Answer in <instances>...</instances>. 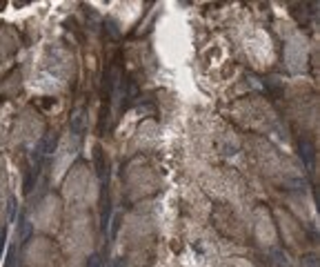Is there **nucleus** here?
<instances>
[{
    "label": "nucleus",
    "mask_w": 320,
    "mask_h": 267,
    "mask_svg": "<svg viewBox=\"0 0 320 267\" xmlns=\"http://www.w3.org/2000/svg\"><path fill=\"white\" fill-rule=\"evenodd\" d=\"M60 249L71 260H85L94 254L96 247V234H94L92 216L87 209L67 207V214L60 223Z\"/></svg>",
    "instance_id": "obj_1"
},
{
    "label": "nucleus",
    "mask_w": 320,
    "mask_h": 267,
    "mask_svg": "<svg viewBox=\"0 0 320 267\" xmlns=\"http://www.w3.org/2000/svg\"><path fill=\"white\" fill-rule=\"evenodd\" d=\"M60 183H63V198L67 207L89 209L98 203L100 185L89 165H74Z\"/></svg>",
    "instance_id": "obj_2"
},
{
    "label": "nucleus",
    "mask_w": 320,
    "mask_h": 267,
    "mask_svg": "<svg viewBox=\"0 0 320 267\" xmlns=\"http://www.w3.org/2000/svg\"><path fill=\"white\" fill-rule=\"evenodd\" d=\"M63 216H65V209H63L60 198L54 196V194H47V196L29 211L27 220H29V225L36 232H40L42 236H47V234H56L60 230Z\"/></svg>",
    "instance_id": "obj_3"
},
{
    "label": "nucleus",
    "mask_w": 320,
    "mask_h": 267,
    "mask_svg": "<svg viewBox=\"0 0 320 267\" xmlns=\"http://www.w3.org/2000/svg\"><path fill=\"white\" fill-rule=\"evenodd\" d=\"M76 156H78V138L74 134H65L52 156V178L56 183L63 181L67 171L74 167Z\"/></svg>",
    "instance_id": "obj_4"
},
{
    "label": "nucleus",
    "mask_w": 320,
    "mask_h": 267,
    "mask_svg": "<svg viewBox=\"0 0 320 267\" xmlns=\"http://www.w3.org/2000/svg\"><path fill=\"white\" fill-rule=\"evenodd\" d=\"M25 263L29 267H54L58 258V247L47 236H36L25 245Z\"/></svg>",
    "instance_id": "obj_5"
},
{
    "label": "nucleus",
    "mask_w": 320,
    "mask_h": 267,
    "mask_svg": "<svg viewBox=\"0 0 320 267\" xmlns=\"http://www.w3.org/2000/svg\"><path fill=\"white\" fill-rule=\"evenodd\" d=\"M127 185H129V192H131L133 198H143L147 194L156 192L160 181L149 165L133 163V165H129V171H127Z\"/></svg>",
    "instance_id": "obj_6"
},
{
    "label": "nucleus",
    "mask_w": 320,
    "mask_h": 267,
    "mask_svg": "<svg viewBox=\"0 0 320 267\" xmlns=\"http://www.w3.org/2000/svg\"><path fill=\"white\" fill-rule=\"evenodd\" d=\"M251 223H254V236L260 247H273L278 243V227L273 220L271 211L267 207H256L251 214Z\"/></svg>",
    "instance_id": "obj_7"
},
{
    "label": "nucleus",
    "mask_w": 320,
    "mask_h": 267,
    "mask_svg": "<svg viewBox=\"0 0 320 267\" xmlns=\"http://www.w3.org/2000/svg\"><path fill=\"white\" fill-rule=\"evenodd\" d=\"M42 134V120L38 118V114H31V111H25L18 120H16L14 127V138L16 143H36Z\"/></svg>",
    "instance_id": "obj_8"
},
{
    "label": "nucleus",
    "mask_w": 320,
    "mask_h": 267,
    "mask_svg": "<svg viewBox=\"0 0 320 267\" xmlns=\"http://www.w3.org/2000/svg\"><path fill=\"white\" fill-rule=\"evenodd\" d=\"M307 40L300 36V33H294V36L287 40V45H285V63H287V67L291 71H300L305 69L307 65Z\"/></svg>",
    "instance_id": "obj_9"
},
{
    "label": "nucleus",
    "mask_w": 320,
    "mask_h": 267,
    "mask_svg": "<svg viewBox=\"0 0 320 267\" xmlns=\"http://www.w3.org/2000/svg\"><path fill=\"white\" fill-rule=\"evenodd\" d=\"M125 234L127 243H138L143 236H147L149 234V220L145 214H140V211H133V214L127 216L125 225H122L120 230V236Z\"/></svg>",
    "instance_id": "obj_10"
},
{
    "label": "nucleus",
    "mask_w": 320,
    "mask_h": 267,
    "mask_svg": "<svg viewBox=\"0 0 320 267\" xmlns=\"http://www.w3.org/2000/svg\"><path fill=\"white\" fill-rule=\"evenodd\" d=\"M276 216H278V223H280V230H283V236H285V241H287L289 245H298L300 241L294 236V232L298 234V236H302L300 223L296 220L291 214H287V211H283V209H278V211H276Z\"/></svg>",
    "instance_id": "obj_11"
},
{
    "label": "nucleus",
    "mask_w": 320,
    "mask_h": 267,
    "mask_svg": "<svg viewBox=\"0 0 320 267\" xmlns=\"http://www.w3.org/2000/svg\"><path fill=\"white\" fill-rule=\"evenodd\" d=\"M5 211H7V187H5L3 174H0V225L5 220Z\"/></svg>",
    "instance_id": "obj_12"
},
{
    "label": "nucleus",
    "mask_w": 320,
    "mask_h": 267,
    "mask_svg": "<svg viewBox=\"0 0 320 267\" xmlns=\"http://www.w3.org/2000/svg\"><path fill=\"white\" fill-rule=\"evenodd\" d=\"M60 267H85V265H82V260H67V263H63V265H60Z\"/></svg>",
    "instance_id": "obj_13"
}]
</instances>
